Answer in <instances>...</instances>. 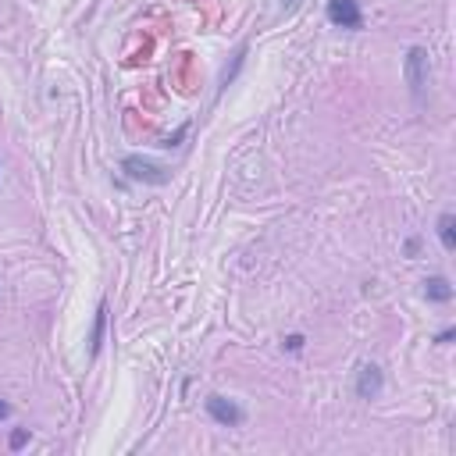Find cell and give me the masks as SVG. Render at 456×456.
Here are the masks:
<instances>
[{"mask_svg":"<svg viewBox=\"0 0 456 456\" xmlns=\"http://www.w3.org/2000/svg\"><path fill=\"white\" fill-rule=\"evenodd\" d=\"M122 171L132 182H146V186H164L167 182V167H160V164H153L146 157H136V153L122 160Z\"/></svg>","mask_w":456,"mask_h":456,"instance_id":"cell-1","label":"cell"},{"mask_svg":"<svg viewBox=\"0 0 456 456\" xmlns=\"http://www.w3.org/2000/svg\"><path fill=\"white\" fill-rule=\"evenodd\" d=\"M207 414L210 421H217L221 428H243L246 424V410L239 403H232V399H224V395H207Z\"/></svg>","mask_w":456,"mask_h":456,"instance_id":"cell-2","label":"cell"},{"mask_svg":"<svg viewBox=\"0 0 456 456\" xmlns=\"http://www.w3.org/2000/svg\"><path fill=\"white\" fill-rule=\"evenodd\" d=\"M328 22L357 32V29H364V11L357 0H328Z\"/></svg>","mask_w":456,"mask_h":456,"instance_id":"cell-3","label":"cell"},{"mask_svg":"<svg viewBox=\"0 0 456 456\" xmlns=\"http://www.w3.org/2000/svg\"><path fill=\"white\" fill-rule=\"evenodd\" d=\"M403 72H407L410 93L421 96L424 86H428V50H424V46H410V50H407V65H403Z\"/></svg>","mask_w":456,"mask_h":456,"instance_id":"cell-4","label":"cell"},{"mask_svg":"<svg viewBox=\"0 0 456 456\" xmlns=\"http://www.w3.org/2000/svg\"><path fill=\"white\" fill-rule=\"evenodd\" d=\"M381 385H385V374H381L378 364H364V367L357 371V395H360V399H378Z\"/></svg>","mask_w":456,"mask_h":456,"instance_id":"cell-5","label":"cell"},{"mask_svg":"<svg viewBox=\"0 0 456 456\" xmlns=\"http://www.w3.org/2000/svg\"><path fill=\"white\" fill-rule=\"evenodd\" d=\"M424 300H431V303H449V300H452V281H449L445 274L424 278Z\"/></svg>","mask_w":456,"mask_h":456,"instance_id":"cell-6","label":"cell"},{"mask_svg":"<svg viewBox=\"0 0 456 456\" xmlns=\"http://www.w3.org/2000/svg\"><path fill=\"white\" fill-rule=\"evenodd\" d=\"M103 328H107V303L96 307V317H93V331H89V353L96 357L100 346H103Z\"/></svg>","mask_w":456,"mask_h":456,"instance_id":"cell-7","label":"cell"},{"mask_svg":"<svg viewBox=\"0 0 456 456\" xmlns=\"http://www.w3.org/2000/svg\"><path fill=\"white\" fill-rule=\"evenodd\" d=\"M438 239H442V250H456V217L452 214L438 217Z\"/></svg>","mask_w":456,"mask_h":456,"instance_id":"cell-8","label":"cell"},{"mask_svg":"<svg viewBox=\"0 0 456 456\" xmlns=\"http://www.w3.org/2000/svg\"><path fill=\"white\" fill-rule=\"evenodd\" d=\"M25 442H29V428H15V431H11V438H8V445H11V452H18V449H25Z\"/></svg>","mask_w":456,"mask_h":456,"instance_id":"cell-9","label":"cell"},{"mask_svg":"<svg viewBox=\"0 0 456 456\" xmlns=\"http://www.w3.org/2000/svg\"><path fill=\"white\" fill-rule=\"evenodd\" d=\"M303 342H307L303 335H289V338H285V342H281V346H285V350H289V353H300V350H303Z\"/></svg>","mask_w":456,"mask_h":456,"instance_id":"cell-10","label":"cell"},{"mask_svg":"<svg viewBox=\"0 0 456 456\" xmlns=\"http://www.w3.org/2000/svg\"><path fill=\"white\" fill-rule=\"evenodd\" d=\"M452 338H456V328H445V331H438V338H435V342H438V346H449Z\"/></svg>","mask_w":456,"mask_h":456,"instance_id":"cell-11","label":"cell"},{"mask_svg":"<svg viewBox=\"0 0 456 456\" xmlns=\"http://www.w3.org/2000/svg\"><path fill=\"white\" fill-rule=\"evenodd\" d=\"M11 417V403H8V399H0V421H8Z\"/></svg>","mask_w":456,"mask_h":456,"instance_id":"cell-12","label":"cell"},{"mask_svg":"<svg viewBox=\"0 0 456 456\" xmlns=\"http://www.w3.org/2000/svg\"><path fill=\"white\" fill-rule=\"evenodd\" d=\"M300 8V0H281V11H296Z\"/></svg>","mask_w":456,"mask_h":456,"instance_id":"cell-13","label":"cell"}]
</instances>
